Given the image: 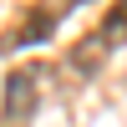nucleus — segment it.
Masks as SVG:
<instances>
[{
    "mask_svg": "<svg viewBox=\"0 0 127 127\" xmlns=\"http://www.w3.org/2000/svg\"><path fill=\"white\" fill-rule=\"evenodd\" d=\"M51 26H56V15L51 10H26V26L15 31V46H31V41H46Z\"/></svg>",
    "mask_w": 127,
    "mask_h": 127,
    "instance_id": "4",
    "label": "nucleus"
},
{
    "mask_svg": "<svg viewBox=\"0 0 127 127\" xmlns=\"http://www.w3.org/2000/svg\"><path fill=\"white\" fill-rule=\"evenodd\" d=\"M36 102H41V76L36 66H15L5 76V102H0V122L5 127H26L36 117Z\"/></svg>",
    "mask_w": 127,
    "mask_h": 127,
    "instance_id": "1",
    "label": "nucleus"
},
{
    "mask_svg": "<svg viewBox=\"0 0 127 127\" xmlns=\"http://www.w3.org/2000/svg\"><path fill=\"white\" fill-rule=\"evenodd\" d=\"M107 51H112V46L102 41V31H92V36H81L76 46L66 51V71H71L76 81H81V76H92V71H97L102 61H107Z\"/></svg>",
    "mask_w": 127,
    "mask_h": 127,
    "instance_id": "2",
    "label": "nucleus"
},
{
    "mask_svg": "<svg viewBox=\"0 0 127 127\" xmlns=\"http://www.w3.org/2000/svg\"><path fill=\"white\" fill-rule=\"evenodd\" d=\"M102 41L107 46H127V0H112V10L102 15Z\"/></svg>",
    "mask_w": 127,
    "mask_h": 127,
    "instance_id": "3",
    "label": "nucleus"
}]
</instances>
